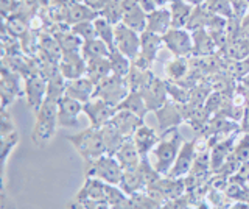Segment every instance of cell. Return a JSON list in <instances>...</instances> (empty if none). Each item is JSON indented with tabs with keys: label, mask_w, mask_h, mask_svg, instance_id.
I'll return each mask as SVG.
<instances>
[{
	"label": "cell",
	"mask_w": 249,
	"mask_h": 209,
	"mask_svg": "<svg viewBox=\"0 0 249 209\" xmlns=\"http://www.w3.org/2000/svg\"><path fill=\"white\" fill-rule=\"evenodd\" d=\"M184 142L185 141L182 139V134L179 133V127L162 131L158 144L154 145V149L150 153L153 159L151 164L160 175H168Z\"/></svg>",
	"instance_id": "cell-1"
},
{
	"label": "cell",
	"mask_w": 249,
	"mask_h": 209,
	"mask_svg": "<svg viewBox=\"0 0 249 209\" xmlns=\"http://www.w3.org/2000/svg\"><path fill=\"white\" fill-rule=\"evenodd\" d=\"M36 120L31 131V139L36 145H44L56 133L58 123V100L47 97L41 108L35 113Z\"/></svg>",
	"instance_id": "cell-2"
},
{
	"label": "cell",
	"mask_w": 249,
	"mask_h": 209,
	"mask_svg": "<svg viewBox=\"0 0 249 209\" xmlns=\"http://www.w3.org/2000/svg\"><path fill=\"white\" fill-rule=\"evenodd\" d=\"M67 141L73 145V149L78 152L84 162L106 154L103 134H101L100 128L89 127L80 131V133L67 136Z\"/></svg>",
	"instance_id": "cell-3"
},
{
	"label": "cell",
	"mask_w": 249,
	"mask_h": 209,
	"mask_svg": "<svg viewBox=\"0 0 249 209\" xmlns=\"http://www.w3.org/2000/svg\"><path fill=\"white\" fill-rule=\"evenodd\" d=\"M123 167L112 154H103V156L86 161L84 175L90 178H98L107 184H117L119 186L123 176Z\"/></svg>",
	"instance_id": "cell-4"
},
{
	"label": "cell",
	"mask_w": 249,
	"mask_h": 209,
	"mask_svg": "<svg viewBox=\"0 0 249 209\" xmlns=\"http://www.w3.org/2000/svg\"><path fill=\"white\" fill-rule=\"evenodd\" d=\"M129 92L131 89H129L128 80L123 78V76H117L111 74L109 76H106L103 81H100L97 84L95 92H93V98L103 100V102L114 106L117 110V106L126 98Z\"/></svg>",
	"instance_id": "cell-5"
},
{
	"label": "cell",
	"mask_w": 249,
	"mask_h": 209,
	"mask_svg": "<svg viewBox=\"0 0 249 209\" xmlns=\"http://www.w3.org/2000/svg\"><path fill=\"white\" fill-rule=\"evenodd\" d=\"M162 41L176 58H190L193 55V38L187 28H170L162 36Z\"/></svg>",
	"instance_id": "cell-6"
},
{
	"label": "cell",
	"mask_w": 249,
	"mask_h": 209,
	"mask_svg": "<svg viewBox=\"0 0 249 209\" xmlns=\"http://www.w3.org/2000/svg\"><path fill=\"white\" fill-rule=\"evenodd\" d=\"M162 45H163L162 36L145 30L143 33H140V52L132 64L140 69H151V64L158 58Z\"/></svg>",
	"instance_id": "cell-7"
},
{
	"label": "cell",
	"mask_w": 249,
	"mask_h": 209,
	"mask_svg": "<svg viewBox=\"0 0 249 209\" xmlns=\"http://www.w3.org/2000/svg\"><path fill=\"white\" fill-rule=\"evenodd\" d=\"M47 88H49V81L41 74H33L25 78L23 84V98H25L27 106L31 111H37L44 100L47 98Z\"/></svg>",
	"instance_id": "cell-8"
},
{
	"label": "cell",
	"mask_w": 249,
	"mask_h": 209,
	"mask_svg": "<svg viewBox=\"0 0 249 209\" xmlns=\"http://www.w3.org/2000/svg\"><path fill=\"white\" fill-rule=\"evenodd\" d=\"M115 49L126 55L132 63L140 52V33L126 27L124 24L115 25Z\"/></svg>",
	"instance_id": "cell-9"
},
{
	"label": "cell",
	"mask_w": 249,
	"mask_h": 209,
	"mask_svg": "<svg viewBox=\"0 0 249 209\" xmlns=\"http://www.w3.org/2000/svg\"><path fill=\"white\" fill-rule=\"evenodd\" d=\"M198 144H199V137L192 139V141H185L182 144V149L179 152L173 167H171V170L168 172V176L185 178L190 173V170L195 164V159H196V154H198Z\"/></svg>",
	"instance_id": "cell-10"
},
{
	"label": "cell",
	"mask_w": 249,
	"mask_h": 209,
	"mask_svg": "<svg viewBox=\"0 0 249 209\" xmlns=\"http://www.w3.org/2000/svg\"><path fill=\"white\" fill-rule=\"evenodd\" d=\"M146 103V108L150 113H156L158 110L167 103L168 100V89H167V80H162L159 76L148 83V86L140 92Z\"/></svg>",
	"instance_id": "cell-11"
},
{
	"label": "cell",
	"mask_w": 249,
	"mask_h": 209,
	"mask_svg": "<svg viewBox=\"0 0 249 209\" xmlns=\"http://www.w3.org/2000/svg\"><path fill=\"white\" fill-rule=\"evenodd\" d=\"M122 6V24L143 33L146 30L148 13L137 3V0H120Z\"/></svg>",
	"instance_id": "cell-12"
},
{
	"label": "cell",
	"mask_w": 249,
	"mask_h": 209,
	"mask_svg": "<svg viewBox=\"0 0 249 209\" xmlns=\"http://www.w3.org/2000/svg\"><path fill=\"white\" fill-rule=\"evenodd\" d=\"M83 114L88 115L90 127L101 128L107 122H111L115 114V108L100 98H90L88 103L83 105Z\"/></svg>",
	"instance_id": "cell-13"
},
{
	"label": "cell",
	"mask_w": 249,
	"mask_h": 209,
	"mask_svg": "<svg viewBox=\"0 0 249 209\" xmlns=\"http://www.w3.org/2000/svg\"><path fill=\"white\" fill-rule=\"evenodd\" d=\"M83 113V103L78 100L62 95L58 100V123L62 128H73L78 125V119Z\"/></svg>",
	"instance_id": "cell-14"
},
{
	"label": "cell",
	"mask_w": 249,
	"mask_h": 209,
	"mask_svg": "<svg viewBox=\"0 0 249 209\" xmlns=\"http://www.w3.org/2000/svg\"><path fill=\"white\" fill-rule=\"evenodd\" d=\"M58 66L61 75L67 81L84 76L86 69H88V64H86V59L81 55V52H64Z\"/></svg>",
	"instance_id": "cell-15"
},
{
	"label": "cell",
	"mask_w": 249,
	"mask_h": 209,
	"mask_svg": "<svg viewBox=\"0 0 249 209\" xmlns=\"http://www.w3.org/2000/svg\"><path fill=\"white\" fill-rule=\"evenodd\" d=\"M154 114H156V120H158L162 131L179 127L182 122H185L184 120L182 106L179 103H176V102H173L171 98H168L167 103L163 105L160 110L156 111Z\"/></svg>",
	"instance_id": "cell-16"
},
{
	"label": "cell",
	"mask_w": 249,
	"mask_h": 209,
	"mask_svg": "<svg viewBox=\"0 0 249 209\" xmlns=\"http://www.w3.org/2000/svg\"><path fill=\"white\" fill-rule=\"evenodd\" d=\"M97 84L93 83L88 75L80 76V78L69 80L66 83V95L72 97L83 105L88 103L90 98H93V92H95Z\"/></svg>",
	"instance_id": "cell-17"
},
{
	"label": "cell",
	"mask_w": 249,
	"mask_h": 209,
	"mask_svg": "<svg viewBox=\"0 0 249 209\" xmlns=\"http://www.w3.org/2000/svg\"><path fill=\"white\" fill-rule=\"evenodd\" d=\"M237 139H238V133H233L228 137H224L223 141L216 142L213 147H210V169H212V173H215L228 161V158L233 152Z\"/></svg>",
	"instance_id": "cell-18"
},
{
	"label": "cell",
	"mask_w": 249,
	"mask_h": 209,
	"mask_svg": "<svg viewBox=\"0 0 249 209\" xmlns=\"http://www.w3.org/2000/svg\"><path fill=\"white\" fill-rule=\"evenodd\" d=\"M170 28H173L170 8L159 6V8H156V10L148 13V16H146V32H151L154 35L163 36Z\"/></svg>",
	"instance_id": "cell-19"
},
{
	"label": "cell",
	"mask_w": 249,
	"mask_h": 209,
	"mask_svg": "<svg viewBox=\"0 0 249 209\" xmlns=\"http://www.w3.org/2000/svg\"><path fill=\"white\" fill-rule=\"evenodd\" d=\"M111 122L120 130V133L124 137L131 139L137 131V128L142 127L145 123V119L139 117V115H136L134 113L126 111V110H115V114L111 119Z\"/></svg>",
	"instance_id": "cell-20"
},
{
	"label": "cell",
	"mask_w": 249,
	"mask_h": 209,
	"mask_svg": "<svg viewBox=\"0 0 249 209\" xmlns=\"http://www.w3.org/2000/svg\"><path fill=\"white\" fill-rule=\"evenodd\" d=\"M159 137L160 136H158V133L154 131V128L148 127L143 123L142 127L137 128V131L131 139H132V142H134V145L137 147L139 153L142 154V158H148V156H150L151 150L154 149V145L158 144Z\"/></svg>",
	"instance_id": "cell-21"
},
{
	"label": "cell",
	"mask_w": 249,
	"mask_h": 209,
	"mask_svg": "<svg viewBox=\"0 0 249 209\" xmlns=\"http://www.w3.org/2000/svg\"><path fill=\"white\" fill-rule=\"evenodd\" d=\"M192 38H193V57H199V58L210 57L218 49L212 33L207 28L192 32Z\"/></svg>",
	"instance_id": "cell-22"
},
{
	"label": "cell",
	"mask_w": 249,
	"mask_h": 209,
	"mask_svg": "<svg viewBox=\"0 0 249 209\" xmlns=\"http://www.w3.org/2000/svg\"><path fill=\"white\" fill-rule=\"evenodd\" d=\"M153 186H156V188L165 195L167 200L179 198L187 192V186H185L184 178H173L168 175H162Z\"/></svg>",
	"instance_id": "cell-23"
},
{
	"label": "cell",
	"mask_w": 249,
	"mask_h": 209,
	"mask_svg": "<svg viewBox=\"0 0 249 209\" xmlns=\"http://www.w3.org/2000/svg\"><path fill=\"white\" fill-rule=\"evenodd\" d=\"M75 200H106V183L98 180V178L86 176V181L81 186V189L78 190Z\"/></svg>",
	"instance_id": "cell-24"
},
{
	"label": "cell",
	"mask_w": 249,
	"mask_h": 209,
	"mask_svg": "<svg viewBox=\"0 0 249 209\" xmlns=\"http://www.w3.org/2000/svg\"><path fill=\"white\" fill-rule=\"evenodd\" d=\"M39 55L44 57L45 59L52 61V63L59 64V61L62 58V49L58 42V39L52 33H41L39 35Z\"/></svg>",
	"instance_id": "cell-25"
},
{
	"label": "cell",
	"mask_w": 249,
	"mask_h": 209,
	"mask_svg": "<svg viewBox=\"0 0 249 209\" xmlns=\"http://www.w3.org/2000/svg\"><path fill=\"white\" fill-rule=\"evenodd\" d=\"M115 158L120 162L123 170H129V169H134L140 164L142 154L139 153L137 147L134 145V142H132V139H126V141L123 142V145L120 147V150L115 153Z\"/></svg>",
	"instance_id": "cell-26"
},
{
	"label": "cell",
	"mask_w": 249,
	"mask_h": 209,
	"mask_svg": "<svg viewBox=\"0 0 249 209\" xmlns=\"http://www.w3.org/2000/svg\"><path fill=\"white\" fill-rule=\"evenodd\" d=\"M97 16H100V14L89 8L84 2H73V0H70L66 13V22L69 25H73L78 24V22L93 20Z\"/></svg>",
	"instance_id": "cell-27"
},
{
	"label": "cell",
	"mask_w": 249,
	"mask_h": 209,
	"mask_svg": "<svg viewBox=\"0 0 249 209\" xmlns=\"http://www.w3.org/2000/svg\"><path fill=\"white\" fill-rule=\"evenodd\" d=\"M100 130H101V134H103L106 153L115 156V153L120 150V147L123 145L124 141H126V137L120 133V130L117 128L112 122H107L106 125H103Z\"/></svg>",
	"instance_id": "cell-28"
},
{
	"label": "cell",
	"mask_w": 249,
	"mask_h": 209,
	"mask_svg": "<svg viewBox=\"0 0 249 209\" xmlns=\"http://www.w3.org/2000/svg\"><path fill=\"white\" fill-rule=\"evenodd\" d=\"M50 33L58 39L62 52H81L84 41L80 39V38L72 32V27L70 25H67L66 28L53 30Z\"/></svg>",
	"instance_id": "cell-29"
},
{
	"label": "cell",
	"mask_w": 249,
	"mask_h": 209,
	"mask_svg": "<svg viewBox=\"0 0 249 209\" xmlns=\"http://www.w3.org/2000/svg\"><path fill=\"white\" fill-rule=\"evenodd\" d=\"M86 64H88L86 75H88L95 84H98L100 81H103L106 76H109L112 74L109 58H93V59L86 61Z\"/></svg>",
	"instance_id": "cell-30"
},
{
	"label": "cell",
	"mask_w": 249,
	"mask_h": 209,
	"mask_svg": "<svg viewBox=\"0 0 249 209\" xmlns=\"http://www.w3.org/2000/svg\"><path fill=\"white\" fill-rule=\"evenodd\" d=\"M195 6L187 3L185 0H173L170 3V13H171V22H173V28H185L187 22H189L192 11Z\"/></svg>",
	"instance_id": "cell-31"
},
{
	"label": "cell",
	"mask_w": 249,
	"mask_h": 209,
	"mask_svg": "<svg viewBox=\"0 0 249 209\" xmlns=\"http://www.w3.org/2000/svg\"><path fill=\"white\" fill-rule=\"evenodd\" d=\"M154 76L156 75L151 72V69H140V67L132 64L131 71H129V74L126 76V80H128L131 91L142 92L148 86V83L154 78Z\"/></svg>",
	"instance_id": "cell-32"
},
{
	"label": "cell",
	"mask_w": 249,
	"mask_h": 209,
	"mask_svg": "<svg viewBox=\"0 0 249 209\" xmlns=\"http://www.w3.org/2000/svg\"><path fill=\"white\" fill-rule=\"evenodd\" d=\"M117 110L131 111V113H134L136 115H139V117H142V119H145V115L150 113V111H148V108H146V103H145L142 94H140V92H134V91L129 92V94L126 95V98H124L123 102L117 106Z\"/></svg>",
	"instance_id": "cell-33"
},
{
	"label": "cell",
	"mask_w": 249,
	"mask_h": 209,
	"mask_svg": "<svg viewBox=\"0 0 249 209\" xmlns=\"http://www.w3.org/2000/svg\"><path fill=\"white\" fill-rule=\"evenodd\" d=\"M189 58H173L167 61L165 64V75L167 80L175 81V83H181L189 74Z\"/></svg>",
	"instance_id": "cell-34"
},
{
	"label": "cell",
	"mask_w": 249,
	"mask_h": 209,
	"mask_svg": "<svg viewBox=\"0 0 249 209\" xmlns=\"http://www.w3.org/2000/svg\"><path fill=\"white\" fill-rule=\"evenodd\" d=\"M226 195L232 201H241V203L249 205V186L246 181L240 180L237 176L229 178V184L226 188Z\"/></svg>",
	"instance_id": "cell-35"
},
{
	"label": "cell",
	"mask_w": 249,
	"mask_h": 209,
	"mask_svg": "<svg viewBox=\"0 0 249 209\" xmlns=\"http://www.w3.org/2000/svg\"><path fill=\"white\" fill-rule=\"evenodd\" d=\"M109 53H111V49L107 47V44L103 42L98 38L90 41H84L83 47H81V55L84 57L86 61L93 59V58H107Z\"/></svg>",
	"instance_id": "cell-36"
},
{
	"label": "cell",
	"mask_w": 249,
	"mask_h": 209,
	"mask_svg": "<svg viewBox=\"0 0 249 209\" xmlns=\"http://www.w3.org/2000/svg\"><path fill=\"white\" fill-rule=\"evenodd\" d=\"M93 24H95V30H97V38L101 39L103 42L107 44V47L114 50L115 49V25L111 24L107 19H105L103 16H97L93 19Z\"/></svg>",
	"instance_id": "cell-37"
},
{
	"label": "cell",
	"mask_w": 249,
	"mask_h": 209,
	"mask_svg": "<svg viewBox=\"0 0 249 209\" xmlns=\"http://www.w3.org/2000/svg\"><path fill=\"white\" fill-rule=\"evenodd\" d=\"M107 58H109V63H111L112 74L117 76H123V78H126L129 71H131V67H132V61L117 49L111 50Z\"/></svg>",
	"instance_id": "cell-38"
},
{
	"label": "cell",
	"mask_w": 249,
	"mask_h": 209,
	"mask_svg": "<svg viewBox=\"0 0 249 209\" xmlns=\"http://www.w3.org/2000/svg\"><path fill=\"white\" fill-rule=\"evenodd\" d=\"M210 18H212V13L209 11L206 5L195 6L185 28L189 30V32H196V30H201V28H207Z\"/></svg>",
	"instance_id": "cell-39"
},
{
	"label": "cell",
	"mask_w": 249,
	"mask_h": 209,
	"mask_svg": "<svg viewBox=\"0 0 249 209\" xmlns=\"http://www.w3.org/2000/svg\"><path fill=\"white\" fill-rule=\"evenodd\" d=\"M3 20H5V28L3 30L6 33H10L11 36L22 38L23 35L27 33L28 22H27V19H23L19 13H14V14H11L10 18H6Z\"/></svg>",
	"instance_id": "cell-40"
},
{
	"label": "cell",
	"mask_w": 249,
	"mask_h": 209,
	"mask_svg": "<svg viewBox=\"0 0 249 209\" xmlns=\"http://www.w3.org/2000/svg\"><path fill=\"white\" fill-rule=\"evenodd\" d=\"M167 89H168V98L179 105H187L190 103V89L182 86L181 83H175L167 80Z\"/></svg>",
	"instance_id": "cell-41"
},
{
	"label": "cell",
	"mask_w": 249,
	"mask_h": 209,
	"mask_svg": "<svg viewBox=\"0 0 249 209\" xmlns=\"http://www.w3.org/2000/svg\"><path fill=\"white\" fill-rule=\"evenodd\" d=\"M204 5L212 14H218V16H223L226 19L232 18V14H233L231 0H206Z\"/></svg>",
	"instance_id": "cell-42"
},
{
	"label": "cell",
	"mask_w": 249,
	"mask_h": 209,
	"mask_svg": "<svg viewBox=\"0 0 249 209\" xmlns=\"http://www.w3.org/2000/svg\"><path fill=\"white\" fill-rule=\"evenodd\" d=\"M70 27H72V32L83 41H90V39H95L97 38V30H95L93 20L78 22V24H73Z\"/></svg>",
	"instance_id": "cell-43"
},
{
	"label": "cell",
	"mask_w": 249,
	"mask_h": 209,
	"mask_svg": "<svg viewBox=\"0 0 249 209\" xmlns=\"http://www.w3.org/2000/svg\"><path fill=\"white\" fill-rule=\"evenodd\" d=\"M232 154L235 156L240 162H246L249 161V133H243L238 136L235 147H233Z\"/></svg>",
	"instance_id": "cell-44"
},
{
	"label": "cell",
	"mask_w": 249,
	"mask_h": 209,
	"mask_svg": "<svg viewBox=\"0 0 249 209\" xmlns=\"http://www.w3.org/2000/svg\"><path fill=\"white\" fill-rule=\"evenodd\" d=\"M100 16H103L107 19L111 24L117 25L122 22V6H120V0H111L107 3V6L100 13Z\"/></svg>",
	"instance_id": "cell-45"
},
{
	"label": "cell",
	"mask_w": 249,
	"mask_h": 209,
	"mask_svg": "<svg viewBox=\"0 0 249 209\" xmlns=\"http://www.w3.org/2000/svg\"><path fill=\"white\" fill-rule=\"evenodd\" d=\"M132 203H134L136 209H162V206L154 201L150 195L146 193V190L143 192H137L134 195H131Z\"/></svg>",
	"instance_id": "cell-46"
},
{
	"label": "cell",
	"mask_w": 249,
	"mask_h": 209,
	"mask_svg": "<svg viewBox=\"0 0 249 209\" xmlns=\"http://www.w3.org/2000/svg\"><path fill=\"white\" fill-rule=\"evenodd\" d=\"M128 197L129 195H126V193L122 190L120 186L107 184L106 183V201H107L109 205H111V208L115 206V205H119V203H122V201L126 200Z\"/></svg>",
	"instance_id": "cell-47"
},
{
	"label": "cell",
	"mask_w": 249,
	"mask_h": 209,
	"mask_svg": "<svg viewBox=\"0 0 249 209\" xmlns=\"http://www.w3.org/2000/svg\"><path fill=\"white\" fill-rule=\"evenodd\" d=\"M19 144V134L18 131H13V133L2 136V162H3V167H5V162L10 156V153L13 152V149L16 145Z\"/></svg>",
	"instance_id": "cell-48"
},
{
	"label": "cell",
	"mask_w": 249,
	"mask_h": 209,
	"mask_svg": "<svg viewBox=\"0 0 249 209\" xmlns=\"http://www.w3.org/2000/svg\"><path fill=\"white\" fill-rule=\"evenodd\" d=\"M20 2L19 0H2L0 2V6H2V14H3V19L10 18L11 14H14L18 11Z\"/></svg>",
	"instance_id": "cell-49"
},
{
	"label": "cell",
	"mask_w": 249,
	"mask_h": 209,
	"mask_svg": "<svg viewBox=\"0 0 249 209\" xmlns=\"http://www.w3.org/2000/svg\"><path fill=\"white\" fill-rule=\"evenodd\" d=\"M13 131H16L14 123L10 119V115H8L6 110H3V114H2V136L10 134V133H13Z\"/></svg>",
	"instance_id": "cell-50"
},
{
	"label": "cell",
	"mask_w": 249,
	"mask_h": 209,
	"mask_svg": "<svg viewBox=\"0 0 249 209\" xmlns=\"http://www.w3.org/2000/svg\"><path fill=\"white\" fill-rule=\"evenodd\" d=\"M80 201V200H78ZM88 209H112L106 200H86L83 201Z\"/></svg>",
	"instance_id": "cell-51"
},
{
	"label": "cell",
	"mask_w": 249,
	"mask_h": 209,
	"mask_svg": "<svg viewBox=\"0 0 249 209\" xmlns=\"http://www.w3.org/2000/svg\"><path fill=\"white\" fill-rule=\"evenodd\" d=\"M109 2H111V0H84V3L98 14L106 8Z\"/></svg>",
	"instance_id": "cell-52"
},
{
	"label": "cell",
	"mask_w": 249,
	"mask_h": 209,
	"mask_svg": "<svg viewBox=\"0 0 249 209\" xmlns=\"http://www.w3.org/2000/svg\"><path fill=\"white\" fill-rule=\"evenodd\" d=\"M233 176H237V178H240V180H243V181H248V178H249V161L241 162L238 170H237V173Z\"/></svg>",
	"instance_id": "cell-53"
},
{
	"label": "cell",
	"mask_w": 249,
	"mask_h": 209,
	"mask_svg": "<svg viewBox=\"0 0 249 209\" xmlns=\"http://www.w3.org/2000/svg\"><path fill=\"white\" fill-rule=\"evenodd\" d=\"M240 38L241 39H248L249 41V14L241 20V27H240Z\"/></svg>",
	"instance_id": "cell-54"
},
{
	"label": "cell",
	"mask_w": 249,
	"mask_h": 209,
	"mask_svg": "<svg viewBox=\"0 0 249 209\" xmlns=\"http://www.w3.org/2000/svg\"><path fill=\"white\" fill-rule=\"evenodd\" d=\"M137 3L142 6V8L146 11V13H150L153 10L158 8V5L154 3V0H137Z\"/></svg>",
	"instance_id": "cell-55"
},
{
	"label": "cell",
	"mask_w": 249,
	"mask_h": 209,
	"mask_svg": "<svg viewBox=\"0 0 249 209\" xmlns=\"http://www.w3.org/2000/svg\"><path fill=\"white\" fill-rule=\"evenodd\" d=\"M67 209H88V208H86V205L83 203V201L73 200L72 203H70V205L67 206Z\"/></svg>",
	"instance_id": "cell-56"
},
{
	"label": "cell",
	"mask_w": 249,
	"mask_h": 209,
	"mask_svg": "<svg viewBox=\"0 0 249 209\" xmlns=\"http://www.w3.org/2000/svg\"><path fill=\"white\" fill-rule=\"evenodd\" d=\"M229 209H249V205L241 203V201H233V203L229 206Z\"/></svg>",
	"instance_id": "cell-57"
},
{
	"label": "cell",
	"mask_w": 249,
	"mask_h": 209,
	"mask_svg": "<svg viewBox=\"0 0 249 209\" xmlns=\"http://www.w3.org/2000/svg\"><path fill=\"white\" fill-rule=\"evenodd\" d=\"M187 3H190L192 6H199V5H204L206 0H185Z\"/></svg>",
	"instance_id": "cell-58"
},
{
	"label": "cell",
	"mask_w": 249,
	"mask_h": 209,
	"mask_svg": "<svg viewBox=\"0 0 249 209\" xmlns=\"http://www.w3.org/2000/svg\"><path fill=\"white\" fill-rule=\"evenodd\" d=\"M171 2H173V0H154V3L158 5V8H159V6H165V5H170Z\"/></svg>",
	"instance_id": "cell-59"
}]
</instances>
